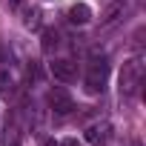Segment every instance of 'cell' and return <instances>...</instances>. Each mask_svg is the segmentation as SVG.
<instances>
[{
  "mask_svg": "<svg viewBox=\"0 0 146 146\" xmlns=\"http://www.w3.org/2000/svg\"><path fill=\"white\" fill-rule=\"evenodd\" d=\"M92 20V9L86 6V3H75L69 9V23H78V26H83V23H89Z\"/></svg>",
  "mask_w": 146,
  "mask_h": 146,
  "instance_id": "6",
  "label": "cell"
},
{
  "mask_svg": "<svg viewBox=\"0 0 146 146\" xmlns=\"http://www.w3.org/2000/svg\"><path fill=\"white\" fill-rule=\"evenodd\" d=\"M120 9H123V3H115V6H112V9H109V12L103 15V23H109V20H115V15H117Z\"/></svg>",
  "mask_w": 146,
  "mask_h": 146,
  "instance_id": "9",
  "label": "cell"
},
{
  "mask_svg": "<svg viewBox=\"0 0 146 146\" xmlns=\"http://www.w3.org/2000/svg\"><path fill=\"white\" fill-rule=\"evenodd\" d=\"M54 46H57V32L54 29H46L43 32V52H52Z\"/></svg>",
  "mask_w": 146,
  "mask_h": 146,
  "instance_id": "8",
  "label": "cell"
},
{
  "mask_svg": "<svg viewBox=\"0 0 146 146\" xmlns=\"http://www.w3.org/2000/svg\"><path fill=\"white\" fill-rule=\"evenodd\" d=\"M106 78H109V63L106 57H92L89 63V72H86V92L98 95L106 89Z\"/></svg>",
  "mask_w": 146,
  "mask_h": 146,
  "instance_id": "1",
  "label": "cell"
},
{
  "mask_svg": "<svg viewBox=\"0 0 146 146\" xmlns=\"http://www.w3.org/2000/svg\"><path fill=\"white\" fill-rule=\"evenodd\" d=\"M23 23H26L29 29H37V26H40V9H26V17H23Z\"/></svg>",
  "mask_w": 146,
  "mask_h": 146,
  "instance_id": "7",
  "label": "cell"
},
{
  "mask_svg": "<svg viewBox=\"0 0 146 146\" xmlns=\"http://www.w3.org/2000/svg\"><path fill=\"white\" fill-rule=\"evenodd\" d=\"M60 146H80L75 137H66V140H60Z\"/></svg>",
  "mask_w": 146,
  "mask_h": 146,
  "instance_id": "10",
  "label": "cell"
},
{
  "mask_svg": "<svg viewBox=\"0 0 146 146\" xmlns=\"http://www.w3.org/2000/svg\"><path fill=\"white\" fill-rule=\"evenodd\" d=\"M49 69H52V75H54L57 80H63V83H72V80L78 78V63H72V60H66V57L54 60Z\"/></svg>",
  "mask_w": 146,
  "mask_h": 146,
  "instance_id": "4",
  "label": "cell"
},
{
  "mask_svg": "<svg viewBox=\"0 0 146 146\" xmlns=\"http://www.w3.org/2000/svg\"><path fill=\"white\" fill-rule=\"evenodd\" d=\"M109 132H112L109 123H95V126L86 129V140H89L92 146H103V143L109 140Z\"/></svg>",
  "mask_w": 146,
  "mask_h": 146,
  "instance_id": "5",
  "label": "cell"
},
{
  "mask_svg": "<svg viewBox=\"0 0 146 146\" xmlns=\"http://www.w3.org/2000/svg\"><path fill=\"white\" fill-rule=\"evenodd\" d=\"M140 78H143V60L140 57H132L129 63H123V72H120V95H135L137 86H140Z\"/></svg>",
  "mask_w": 146,
  "mask_h": 146,
  "instance_id": "2",
  "label": "cell"
},
{
  "mask_svg": "<svg viewBox=\"0 0 146 146\" xmlns=\"http://www.w3.org/2000/svg\"><path fill=\"white\" fill-rule=\"evenodd\" d=\"M15 3H17V0H15Z\"/></svg>",
  "mask_w": 146,
  "mask_h": 146,
  "instance_id": "11",
  "label": "cell"
},
{
  "mask_svg": "<svg viewBox=\"0 0 146 146\" xmlns=\"http://www.w3.org/2000/svg\"><path fill=\"white\" fill-rule=\"evenodd\" d=\"M49 106H52V112H57V115H69L72 109H75V100H72V95H69L63 86H54V89L49 92Z\"/></svg>",
  "mask_w": 146,
  "mask_h": 146,
  "instance_id": "3",
  "label": "cell"
}]
</instances>
